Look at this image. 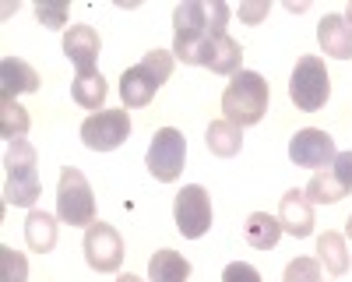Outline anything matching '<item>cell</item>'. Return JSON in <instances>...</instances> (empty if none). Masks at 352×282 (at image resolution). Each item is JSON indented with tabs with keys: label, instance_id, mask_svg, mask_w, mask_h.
I'll use <instances>...</instances> for the list:
<instances>
[{
	"label": "cell",
	"instance_id": "484cf974",
	"mask_svg": "<svg viewBox=\"0 0 352 282\" xmlns=\"http://www.w3.org/2000/svg\"><path fill=\"white\" fill-rule=\"evenodd\" d=\"M282 282H320V261L317 258H296V261H289Z\"/></svg>",
	"mask_w": 352,
	"mask_h": 282
},
{
	"label": "cell",
	"instance_id": "7402d4cb",
	"mask_svg": "<svg viewBox=\"0 0 352 282\" xmlns=\"http://www.w3.org/2000/svg\"><path fill=\"white\" fill-rule=\"evenodd\" d=\"M71 96L85 109H99L106 102V78L99 71H78V78L71 85Z\"/></svg>",
	"mask_w": 352,
	"mask_h": 282
},
{
	"label": "cell",
	"instance_id": "4316f807",
	"mask_svg": "<svg viewBox=\"0 0 352 282\" xmlns=\"http://www.w3.org/2000/svg\"><path fill=\"white\" fill-rule=\"evenodd\" d=\"M36 18L43 21V28H64V25H67V8H64V4H46V0H39V4H36Z\"/></svg>",
	"mask_w": 352,
	"mask_h": 282
},
{
	"label": "cell",
	"instance_id": "836d02e7",
	"mask_svg": "<svg viewBox=\"0 0 352 282\" xmlns=\"http://www.w3.org/2000/svg\"><path fill=\"white\" fill-rule=\"evenodd\" d=\"M345 21L352 25V0H349V8H345Z\"/></svg>",
	"mask_w": 352,
	"mask_h": 282
},
{
	"label": "cell",
	"instance_id": "8992f818",
	"mask_svg": "<svg viewBox=\"0 0 352 282\" xmlns=\"http://www.w3.org/2000/svg\"><path fill=\"white\" fill-rule=\"evenodd\" d=\"M328 96H331V78H328L324 61L320 56H300L296 71L289 78V99L303 113H317L328 102Z\"/></svg>",
	"mask_w": 352,
	"mask_h": 282
},
{
	"label": "cell",
	"instance_id": "7a4b0ae2",
	"mask_svg": "<svg viewBox=\"0 0 352 282\" xmlns=\"http://www.w3.org/2000/svg\"><path fill=\"white\" fill-rule=\"evenodd\" d=\"M268 99H272V85L257 71H240V74H232V81L222 92V113L229 124L254 127L268 113Z\"/></svg>",
	"mask_w": 352,
	"mask_h": 282
},
{
	"label": "cell",
	"instance_id": "f1b7e54d",
	"mask_svg": "<svg viewBox=\"0 0 352 282\" xmlns=\"http://www.w3.org/2000/svg\"><path fill=\"white\" fill-rule=\"evenodd\" d=\"M268 11H272V0H250V4H240V21L257 25L268 18Z\"/></svg>",
	"mask_w": 352,
	"mask_h": 282
},
{
	"label": "cell",
	"instance_id": "1f68e13d",
	"mask_svg": "<svg viewBox=\"0 0 352 282\" xmlns=\"http://www.w3.org/2000/svg\"><path fill=\"white\" fill-rule=\"evenodd\" d=\"M116 282H141V279H138V275H120Z\"/></svg>",
	"mask_w": 352,
	"mask_h": 282
},
{
	"label": "cell",
	"instance_id": "ffe728a7",
	"mask_svg": "<svg viewBox=\"0 0 352 282\" xmlns=\"http://www.w3.org/2000/svg\"><path fill=\"white\" fill-rule=\"evenodd\" d=\"M247 243L254 247V250H272L278 240H282V222L278 219H272L268 212H254L250 219H247Z\"/></svg>",
	"mask_w": 352,
	"mask_h": 282
},
{
	"label": "cell",
	"instance_id": "6da1fadb",
	"mask_svg": "<svg viewBox=\"0 0 352 282\" xmlns=\"http://www.w3.org/2000/svg\"><path fill=\"white\" fill-rule=\"evenodd\" d=\"M229 4L222 0H184L173 11V56L184 64H197V50L204 39L226 36V21H229Z\"/></svg>",
	"mask_w": 352,
	"mask_h": 282
},
{
	"label": "cell",
	"instance_id": "5bb4252c",
	"mask_svg": "<svg viewBox=\"0 0 352 282\" xmlns=\"http://www.w3.org/2000/svg\"><path fill=\"white\" fill-rule=\"evenodd\" d=\"M278 222L285 233L300 237V240L314 233V208L303 191H285V197L278 202Z\"/></svg>",
	"mask_w": 352,
	"mask_h": 282
},
{
	"label": "cell",
	"instance_id": "4dcf8cb0",
	"mask_svg": "<svg viewBox=\"0 0 352 282\" xmlns=\"http://www.w3.org/2000/svg\"><path fill=\"white\" fill-rule=\"evenodd\" d=\"M285 8H289L292 14H303V11H307L310 4H307V0H289V4H285Z\"/></svg>",
	"mask_w": 352,
	"mask_h": 282
},
{
	"label": "cell",
	"instance_id": "9a60e30c",
	"mask_svg": "<svg viewBox=\"0 0 352 282\" xmlns=\"http://www.w3.org/2000/svg\"><path fill=\"white\" fill-rule=\"evenodd\" d=\"M317 39L320 50L335 61H349L352 56V25L345 21V14H324L317 25Z\"/></svg>",
	"mask_w": 352,
	"mask_h": 282
},
{
	"label": "cell",
	"instance_id": "ac0fdd59",
	"mask_svg": "<svg viewBox=\"0 0 352 282\" xmlns=\"http://www.w3.org/2000/svg\"><path fill=\"white\" fill-rule=\"evenodd\" d=\"M190 279V261L176 250H155L148 261V282H187Z\"/></svg>",
	"mask_w": 352,
	"mask_h": 282
},
{
	"label": "cell",
	"instance_id": "ba28073f",
	"mask_svg": "<svg viewBox=\"0 0 352 282\" xmlns=\"http://www.w3.org/2000/svg\"><path fill=\"white\" fill-rule=\"evenodd\" d=\"M173 219L176 230H180L187 240H197L212 230V197L201 184H187L173 202Z\"/></svg>",
	"mask_w": 352,
	"mask_h": 282
},
{
	"label": "cell",
	"instance_id": "83f0119b",
	"mask_svg": "<svg viewBox=\"0 0 352 282\" xmlns=\"http://www.w3.org/2000/svg\"><path fill=\"white\" fill-rule=\"evenodd\" d=\"M222 282H261V272L247 261H232V265H226Z\"/></svg>",
	"mask_w": 352,
	"mask_h": 282
},
{
	"label": "cell",
	"instance_id": "4fadbf2b",
	"mask_svg": "<svg viewBox=\"0 0 352 282\" xmlns=\"http://www.w3.org/2000/svg\"><path fill=\"white\" fill-rule=\"evenodd\" d=\"M99 50H102V39H99L96 28L74 25V28H67V32H64V53H67V61L78 71H96Z\"/></svg>",
	"mask_w": 352,
	"mask_h": 282
},
{
	"label": "cell",
	"instance_id": "d6a6232c",
	"mask_svg": "<svg viewBox=\"0 0 352 282\" xmlns=\"http://www.w3.org/2000/svg\"><path fill=\"white\" fill-rule=\"evenodd\" d=\"M345 237L352 240V215H349V222H345Z\"/></svg>",
	"mask_w": 352,
	"mask_h": 282
},
{
	"label": "cell",
	"instance_id": "603a6c76",
	"mask_svg": "<svg viewBox=\"0 0 352 282\" xmlns=\"http://www.w3.org/2000/svg\"><path fill=\"white\" fill-rule=\"evenodd\" d=\"M307 202H317V205H335V202H342V197L349 194L342 184H338V177L331 173V166L328 169H317V173L310 177V184H307Z\"/></svg>",
	"mask_w": 352,
	"mask_h": 282
},
{
	"label": "cell",
	"instance_id": "9c48e42d",
	"mask_svg": "<svg viewBox=\"0 0 352 282\" xmlns=\"http://www.w3.org/2000/svg\"><path fill=\"white\" fill-rule=\"evenodd\" d=\"M131 134V113L127 109H99L81 124V141L92 152H113L120 149Z\"/></svg>",
	"mask_w": 352,
	"mask_h": 282
},
{
	"label": "cell",
	"instance_id": "cb8c5ba5",
	"mask_svg": "<svg viewBox=\"0 0 352 282\" xmlns=\"http://www.w3.org/2000/svg\"><path fill=\"white\" fill-rule=\"evenodd\" d=\"M28 113L18 106V99H0V134H4V141L11 145V141H18V138H25V131H28Z\"/></svg>",
	"mask_w": 352,
	"mask_h": 282
},
{
	"label": "cell",
	"instance_id": "d4e9b609",
	"mask_svg": "<svg viewBox=\"0 0 352 282\" xmlns=\"http://www.w3.org/2000/svg\"><path fill=\"white\" fill-rule=\"evenodd\" d=\"M25 279H28L25 254H18L11 247H0V282H25Z\"/></svg>",
	"mask_w": 352,
	"mask_h": 282
},
{
	"label": "cell",
	"instance_id": "d6986e66",
	"mask_svg": "<svg viewBox=\"0 0 352 282\" xmlns=\"http://www.w3.org/2000/svg\"><path fill=\"white\" fill-rule=\"evenodd\" d=\"M25 240H28V247H32L36 254H50L56 247V219L50 212L32 208L28 219H25Z\"/></svg>",
	"mask_w": 352,
	"mask_h": 282
},
{
	"label": "cell",
	"instance_id": "44dd1931",
	"mask_svg": "<svg viewBox=\"0 0 352 282\" xmlns=\"http://www.w3.org/2000/svg\"><path fill=\"white\" fill-rule=\"evenodd\" d=\"M317 261L324 265L331 275H345L352 258H349V250H345V237L342 233H324V237H317Z\"/></svg>",
	"mask_w": 352,
	"mask_h": 282
},
{
	"label": "cell",
	"instance_id": "7c38bea8",
	"mask_svg": "<svg viewBox=\"0 0 352 282\" xmlns=\"http://www.w3.org/2000/svg\"><path fill=\"white\" fill-rule=\"evenodd\" d=\"M197 64L208 67L212 74H240L243 64V46L229 36H212L197 50Z\"/></svg>",
	"mask_w": 352,
	"mask_h": 282
},
{
	"label": "cell",
	"instance_id": "52a82bcc",
	"mask_svg": "<svg viewBox=\"0 0 352 282\" xmlns=\"http://www.w3.org/2000/svg\"><path fill=\"white\" fill-rule=\"evenodd\" d=\"M184 162H187V141L176 127H162L155 131L152 145H148V155H144V166L148 173L162 184H173L176 177L184 173Z\"/></svg>",
	"mask_w": 352,
	"mask_h": 282
},
{
	"label": "cell",
	"instance_id": "8fae6325",
	"mask_svg": "<svg viewBox=\"0 0 352 282\" xmlns=\"http://www.w3.org/2000/svg\"><path fill=\"white\" fill-rule=\"evenodd\" d=\"M338 149H335V141L331 134L324 131H317V127H307V131H296L289 141V159L303 166V169H328L335 162Z\"/></svg>",
	"mask_w": 352,
	"mask_h": 282
},
{
	"label": "cell",
	"instance_id": "2e32d148",
	"mask_svg": "<svg viewBox=\"0 0 352 282\" xmlns=\"http://www.w3.org/2000/svg\"><path fill=\"white\" fill-rule=\"evenodd\" d=\"M36 89H39V74L25 61H18V56L0 61V99H14L21 92H36Z\"/></svg>",
	"mask_w": 352,
	"mask_h": 282
},
{
	"label": "cell",
	"instance_id": "277c9868",
	"mask_svg": "<svg viewBox=\"0 0 352 282\" xmlns=\"http://www.w3.org/2000/svg\"><path fill=\"white\" fill-rule=\"evenodd\" d=\"M4 202L18 208H32L39 202V173H36V149L25 138L11 141L8 155H4Z\"/></svg>",
	"mask_w": 352,
	"mask_h": 282
},
{
	"label": "cell",
	"instance_id": "3957f363",
	"mask_svg": "<svg viewBox=\"0 0 352 282\" xmlns=\"http://www.w3.org/2000/svg\"><path fill=\"white\" fill-rule=\"evenodd\" d=\"M173 50H152L144 53V61L127 67L124 78H120V99L127 109H138V106H148L155 99V92L169 81L173 74Z\"/></svg>",
	"mask_w": 352,
	"mask_h": 282
},
{
	"label": "cell",
	"instance_id": "30bf717a",
	"mask_svg": "<svg viewBox=\"0 0 352 282\" xmlns=\"http://www.w3.org/2000/svg\"><path fill=\"white\" fill-rule=\"evenodd\" d=\"M85 261L96 272H116L124 261V240L109 222H92L85 233Z\"/></svg>",
	"mask_w": 352,
	"mask_h": 282
},
{
	"label": "cell",
	"instance_id": "5b68a950",
	"mask_svg": "<svg viewBox=\"0 0 352 282\" xmlns=\"http://www.w3.org/2000/svg\"><path fill=\"white\" fill-rule=\"evenodd\" d=\"M56 219L67 226H92L96 222V197L88 187L85 173L74 166L60 169V184H56Z\"/></svg>",
	"mask_w": 352,
	"mask_h": 282
},
{
	"label": "cell",
	"instance_id": "e0dca14e",
	"mask_svg": "<svg viewBox=\"0 0 352 282\" xmlns=\"http://www.w3.org/2000/svg\"><path fill=\"white\" fill-rule=\"evenodd\" d=\"M204 145H208V152L219 155V159L240 155V149H243V127L229 124L226 117L222 120H212L208 124V134H204Z\"/></svg>",
	"mask_w": 352,
	"mask_h": 282
},
{
	"label": "cell",
	"instance_id": "f546056e",
	"mask_svg": "<svg viewBox=\"0 0 352 282\" xmlns=\"http://www.w3.org/2000/svg\"><path fill=\"white\" fill-rule=\"evenodd\" d=\"M331 173L338 177V184H342L345 191H352V152H338V155H335Z\"/></svg>",
	"mask_w": 352,
	"mask_h": 282
}]
</instances>
